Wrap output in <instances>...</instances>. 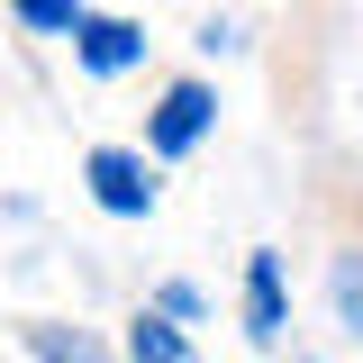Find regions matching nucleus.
<instances>
[{
    "label": "nucleus",
    "instance_id": "obj_1",
    "mask_svg": "<svg viewBox=\"0 0 363 363\" xmlns=\"http://www.w3.org/2000/svg\"><path fill=\"white\" fill-rule=\"evenodd\" d=\"M82 182H91V200H100L109 218H145V209H155V173H145V155H128V145H100L82 164Z\"/></svg>",
    "mask_w": 363,
    "mask_h": 363
},
{
    "label": "nucleus",
    "instance_id": "obj_2",
    "mask_svg": "<svg viewBox=\"0 0 363 363\" xmlns=\"http://www.w3.org/2000/svg\"><path fill=\"white\" fill-rule=\"evenodd\" d=\"M209 118H218L209 82H173L164 100H155V118H145V145H155V155H191V145L209 136Z\"/></svg>",
    "mask_w": 363,
    "mask_h": 363
},
{
    "label": "nucleus",
    "instance_id": "obj_3",
    "mask_svg": "<svg viewBox=\"0 0 363 363\" xmlns=\"http://www.w3.org/2000/svg\"><path fill=\"white\" fill-rule=\"evenodd\" d=\"M73 55H82V73H128L136 55H145V28H128V18H91V9H82Z\"/></svg>",
    "mask_w": 363,
    "mask_h": 363
},
{
    "label": "nucleus",
    "instance_id": "obj_4",
    "mask_svg": "<svg viewBox=\"0 0 363 363\" xmlns=\"http://www.w3.org/2000/svg\"><path fill=\"white\" fill-rule=\"evenodd\" d=\"M245 336L255 345L281 336V264L272 255H245Z\"/></svg>",
    "mask_w": 363,
    "mask_h": 363
},
{
    "label": "nucleus",
    "instance_id": "obj_5",
    "mask_svg": "<svg viewBox=\"0 0 363 363\" xmlns=\"http://www.w3.org/2000/svg\"><path fill=\"white\" fill-rule=\"evenodd\" d=\"M18 336H28V354H37V363H109L82 327H55V318H28Z\"/></svg>",
    "mask_w": 363,
    "mask_h": 363
},
{
    "label": "nucleus",
    "instance_id": "obj_6",
    "mask_svg": "<svg viewBox=\"0 0 363 363\" xmlns=\"http://www.w3.org/2000/svg\"><path fill=\"white\" fill-rule=\"evenodd\" d=\"M128 363H200V354L182 345V327H173L164 309H145V318L128 327Z\"/></svg>",
    "mask_w": 363,
    "mask_h": 363
},
{
    "label": "nucleus",
    "instance_id": "obj_7",
    "mask_svg": "<svg viewBox=\"0 0 363 363\" xmlns=\"http://www.w3.org/2000/svg\"><path fill=\"white\" fill-rule=\"evenodd\" d=\"M327 291H336V318L363 336V255H336V272H327Z\"/></svg>",
    "mask_w": 363,
    "mask_h": 363
},
{
    "label": "nucleus",
    "instance_id": "obj_8",
    "mask_svg": "<svg viewBox=\"0 0 363 363\" xmlns=\"http://www.w3.org/2000/svg\"><path fill=\"white\" fill-rule=\"evenodd\" d=\"M9 9H18L28 28H45V37H73V28H82V0H9Z\"/></svg>",
    "mask_w": 363,
    "mask_h": 363
}]
</instances>
